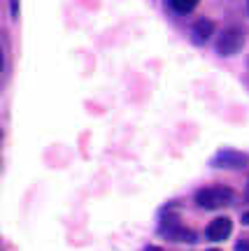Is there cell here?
I'll list each match as a JSON object with an SVG mask.
<instances>
[{"instance_id":"cell-1","label":"cell","mask_w":249,"mask_h":251,"mask_svg":"<svg viewBox=\"0 0 249 251\" xmlns=\"http://www.w3.org/2000/svg\"><path fill=\"white\" fill-rule=\"evenodd\" d=\"M233 200V191L228 186H205L196 193V205L203 209H219Z\"/></svg>"},{"instance_id":"cell-2","label":"cell","mask_w":249,"mask_h":251,"mask_svg":"<svg viewBox=\"0 0 249 251\" xmlns=\"http://www.w3.org/2000/svg\"><path fill=\"white\" fill-rule=\"evenodd\" d=\"M159 233L163 235V237H168V240H175V242H184V240H187V242H194V240H196V235L191 233L189 228H184V226L179 224V219L175 214L163 216Z\"/></svg>"},{"instance_id":"cell-11","label":"cell","mask_w":249,"mask_h":251,"mask_svg":"<svg viewBox=\"0 0 249 251\" xmlns=\"http://www.w3.org/2000/svg\"><path fill=\"white\" fill-rule=\"evenodd\" d=\"M2 65H5V63H2V54H0V72H2Z\"/></svg>"},{"instance_id":"cell-10","label":"cell","mask_w":249,"mask_h":251,"mask_svg":"<svg viewBox=\"0 0 249 251\" xmlns=\"http://www.w3.org/2000/svg\"><path fill=\"white\" fill-rule=\"evenodd\" d=\"M144 251H166V249H159V247H147Z\"/></svg>"},{"instance_id":"cell-5","label":"cell","mask_w":249,"mask_h":251,"mask_svg":"<svg viewBox=\"0 0 249 251\" xmlns=\"http://www.w3.org/2000/svg\"><path fill=\"white\" fill-rule=\"evenodd\" d=\"M233 230V224L231 219H226V216H219V219H214L212 224L207 226V240H212V242H223V240H228V235Z\"/></svg>"},{"instance_id":"cell-8","label":"cell","mask_w":249,"mask_h":251,"mask_svg":"<svg viewBox=\"0 0 249 251\" xmlns=\"http://www.w3.org/2000/svg\"><path fill=\"white\" fill-rule=\"evenodd\" d=\"M235 251H249V242L247 240H240V242L235 244Z\"/></svg>"},{"instance_id":"cell-3","label":"cell","mask_w":249,"mask_h":251,"mask_svg":"<svg viewBox=\"0 0 249 251\" xmlns=\"http://www.w3.org/2000/svg\"><path fill=\"white\" fill-rule=\"evenodd\" d=\"M245 45V35L240 28H226L221 37L217 40V51L221 56H235Z\"/></svg>"},{"instance_id":"cell-7","label":"cell","mask_w":249,"mask_h":251,"mask_svg":"<svg viewBox=\"0 0 249 251\" xmlns=\"http://www.w3.org/2000/svg\"><path fill=\"white\" fill-rule=\"evenodd\" d=\"M168 2H170V7L175 9V12H179V14H189L198 5V0H168Z\"/></svg>"},{"instance_id":"cell-9","label":"cell","mask_w":249,"mask_h":251,"mask_svg":"<svg viewBox=\"0 0 249 251\" xmlns=\"http://www.w3.org/2000/svg\"><path fill=\"white\" fill-rule=\"evenodd\" d=\"M242 224H245V226H249V209H247V212H245V214H242Z\"/></svg>"},{"instance_id":"cell-12","label":"cell","mask_w":249,"mask_h":251,"mask_svg":"<svg viewBox=\"0 0 249 251\" xmlns=\"http://www.w3.org/2000/svg\"><path fill=\"white\" fill-rule=\"evenodd\" d=\"M207 251H221V249H207Z\"/></svg>"},{"instance_id":"cell-6","label":"cell","mask_w":249,"mask_h":251,"mask_svg":"<svg viewBox=\"0 0 249 251\" xmlns=\"http://www.w3.org/2000/svg\"><path fill=\"white\" fill-rule=\"evenodd\" d=\"M191 35H194V40H196L198 45H205L214 35V24L210 19H198L196 24H194V28H191Z\"/></svg>"},{"instance_id":"cell-13","label":"cell","mask_w":249,"mask_h":251,"mask_svg":"<svg viewBox=\"0 0 249 251\" xmlns=\"http://www.w3.org/2000/svg\"><path fill=\"white\" fill-rule=\"evenodd\" d=\"M247 7H249V5H247Z\"/></svg>"},{"instance_id":"cell-4","label":"cell","mask_w":249,"mask_h":251,"mask_svg":"<svg viewBox=\"0 0 249 251\" xmlns=\"http://www.w3.org/2000/svg\"><path fill=\"white\" fill-rule=\"evenodd\" d=\"M247 163H249L247 153L233 151V149H223V151H219L212 158L214 168H226V170H240V168H245Z\"/></svg>"}]
</instances>
